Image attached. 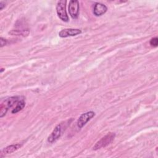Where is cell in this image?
<instances>
[{
	"label": "cell",
	"instance_id": "6da1fadb",
	"mask_svg": "<svg viewBox=\"0 0 158 158\" xmlns=\"http://www.w3.org/2000/svg\"><path fill=\"white\" fill-rule=\"evenodd\" d=\"M22 99H24V97L22 96H15L6 99L1 104L0 117H4L10 108L12 107H15L16 105Z\"/></svg>",
	"mask_w": 158,
	"mask_h": 158
},
{
	"label": "cell",
	"instance_id": "7a4b0ae2",
	"mask_svg": "<svg viewBox=\"0 0 158 158\" xmlns=\"http://www.w3.org/2000/svg\"><path fill=\"white\" fill-rule=\"evenodd\" d=\"M115 136L114 133H109L104 137H102L100 140H99L93 147L94 150H98L102 148H105L109 144H110Z\"/></svg>",
	"mask_w": 158,
	"mask_h": 158
},
{
	"label": "cell",
	"instance_id": "3957f363",
	"mask_svg": "<svg viewBox=\"0 0 158 158\" xmlns=\"http://www.w3.org/2000/svg\"><path fill=\"white\" fill-rule=\"evenodd\" d=\"M66 1H58L56 6V12L58 17L64 22L69 21V17L66 12L65 9Z\"/></svg>",
	"mask_w": 158,
	"mask_h": 158
},
{
	"label": "cell",
	"instance_id": "277c9868",
	"mask_svg": "<svg viewBox=\"0 0 158 158\" xmlns=\"http://www.w3.org/2000/svg\"><path fill=\"white\" fill-rule=\"evenodd\" d=\"M94 115H95V113L93 111H88L82 114L77 120V127L79 128H81Z\"/></svg>",
	"mask_w": 158,
	"mask_h": 158
},
{
	"label": "cell",
	"instance_id": "5b68a950",
	"mask_svg": "<svg viewBox=\"0 0 158 158\" xmlns=\"http://www.w3.org/2000/svg\"><path fill=\"white\" fill-rule=\"evenodd\" d=\"M64 128V125L62 123L58 124L53 130L51 134L49 136L48 138V142L50 143H52L55 142L56 140H57L61 136L62 133L63 131Z\"/></svg>",
	"mask_w": 158,
	"mask_h": 158
},
{
	"label": "cell",
	"instance_id": "8992f818",
	"mask_svg": "<svg viewBox=\"0 0 158 158\" xmlns=\"http://www.w3.org/2000/svg\"><path fill=\"white\" fill-rule=\"evenodd\" d=\"M79 2L77 0H72L69 2V12L72 19H76L79 14Z\"/></svg>",
	"mask_w": 158,
	"mask_h": 158
},
{
	"label": "cell",
	"instance_id": "52a82bcc",
	"mask_svg": "<svg viewBox=\"0 0 158 158\" xmlns=\"http://www.w3.org/2000/svg\"><path fill=\"white\" fill-rule=\"evenodd\" d=\"M81 33V30L78 28H67L62 30L59 33V36L61 38L74 36Z\"/></svg>",
	"mask_w": 158,
	"mask_h": 158
},
{
	"label": "cell",
	"instance_id": "ba28073f",
	"mask_svg": "<svg viewBox=\"0 0 158 158\" xmlns=\"http://www.w3.org/2000/svg\"><path fill=\"white\" fill-rule=\"evenodd\" d=\"M107 10V7L103 4L97 2L95 4L93 9V13L96 16H101L105 14Z\"/></svg>",
	"mask_w": 158,
	"mask_h": 158
},
{
	"label": "cell",
	"instance_id": "9c48e42d",
	"mask_svg": "<svg viewBox=\"0 0 158 158\" xmlns=\"http://www.w3.org/2000/svg\"><path fill=\"white\" fill-rule=\"evenodd\" d=\"M22 146V144H12L10 146H8L6 147L2 151H1V154H8L12 153L19 149Z\"/></svg>",
	"mask_w": 158,
	"mask_h": 158
},
{
	"label": "cell",
	"instance_id": "30bf717a",
	"mask_svg": "<svg viewBox=\"0 0 158 158\" xmlns=\"http://www.w3.org/2000/svg\"><path fill=\"white\" fill-rule=\"evenodd\" d=\"M30 33V30L28 29L25 30H14L9 32L10 34L12 35H20V36H27Z\"/></svg>",
	"mask_w": 158,
	"mask_h": 158
},
{
	"label": "cell",
	"instance_id": "8fae6325",
	"mask_svg": "<svg viewBox=\"0 0 158 158\" xmlns=\"http://www.w3.org/2000/svg\"><path fill=\"white\" fill-rule=\"evenodd\" d=\"M25 102L24 99L21 100V101L16 105V106L12 109V114H16L17 112H19L20 110H22V109H23V107H25Z\"/></svg>",
	"mask_w": 158,
	"mask_h": 158
},
{
	"label": "cell",
	"instance_id": "7c38bea8",
	"mask_svg": "<svg viewBox=\"0 0 158 158\" xmlns=\"http://www.w3.org/2000/svg\"><path fill=\"white\" fill-rule=\"evenodd\" d=\"M150 44L153 47H157L158 45V38L157 37L152 38L150 40Z\"/></svg>",
	"mask_w": 158,
	"mask_h": 158
},
{
	"label": "cell",
	"instance_id": "4fadbf2b",
	"mask_svg": "<svg viewBox=\"0 0 158 158\" xmlns=\"http://www.w3.org/2000/svg\"><path fill=\"white\" fill-rule=\"evenodd\" d=\"M0 41H1V47H3L4 46H5L7 43L6 42V40L5 39H4L3 38H1V40H0Z\"/></svg>",
	"mask_w": 158,
	"mask_h": 158
},
{
	"label": "cell",
	"instance_id": "5bb4252c",
	"mask_svg": "<svg viewBox=\"0 0 158 158\" xmlns=\"http://www.w3.org/2000/svg\"><path fill=\"white\" fill-rule=\"evenodd\" d=\"M5 7V3L2 1L0 2V9L2 10V9Z\"/></svg>",
	"mask_w": 158,
	"mask_h": 158
}]
</instances>
